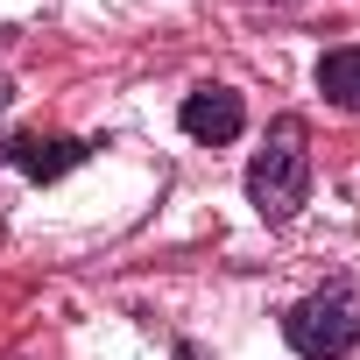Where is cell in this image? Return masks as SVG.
Segmentation results:
<instances>
[{"instance_id": "6da1fadb", "label": "cell", "mask_w": 360, "mask_h": 360, "mask_svg": "<svg viewBox=\"0 0 360 360\" xmlns=\"http://www.w3.org/2000/svg\"><path fill=\"white\" fill-rule=\"evenodd\" d=\"M304 198H311V148H304V120L283 113L269 127V148L248 162V205L269 226H283V219L304 212Z\"/></svg>"}, {"instance_id": "7a4b0ae2", "label": "cell", "mask_w": 360, "mask_h": 360, "mask_svg": "<svg viewBox=\"0 0 360 360\" xmlns=\"http://www.w3.org/2000/svg\"><path fill=\"white\" fill-rule=\"evenodd\" d=\"M283 339H290L304 360H339V353H353V346H360V283H325V290H311L304 304H290Z\"/></svg>"}, {"instance_id": "3957f363", "label": "cell", "mask_w": 360, "mask_h": 360, "mask_svg": "<svg viewBox=\"0 0 360 360\" xmlns=\"http://www.w3.org/2000/svg\"><path fill=\"white\" fill-rule=\"evenodd\" d=\"M176 120H184L191 141H233V134L248 127V106H240V92H226V85H198Z\"/></svg>"}, {"instance_id": "277c9868", "label": "cell", "mask_w": 360, "mask_h": 360, "mask_svg": "<svg viewBox=\"0 0 360 360\" xmlns=\"http://www.w3.org/2000/svg\"><path fill=\"white\" fill-rule=\"evenodd\" d=\"M8 162L22 176H36V184H50V176H64V169L85 162V141L78 134H15L8 141Z\"/></svg>"}, {"instance_id": "5b68a950", "label": "cell", "mask_w": 360, "mask_h": 360, "mask_svg": "<svg viewBox=\"0 0 360 360\" xmlns=\"http://www.w3.org/2000/svg\"><path fill=\"white\" fill-rule=\"evenodd\" d=\"M318 92H325L332 106H346V113L360 106V43H353V50H325V57H318Z\"/></svg>"}]
</instances>
